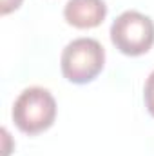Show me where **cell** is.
<instances>
[{
	"instance_id": "3957f363",
	"label": "cell",
	"mask_w": 154,
	"mask_h": 156,
	"mask_svg": "<svg viewBox=\"0 0 154 156\" xmlns=\"http://www.w3.org/2000/svg\"><path fill=\"white\" fill-rule=\"evenodd\" d=\"M111 42L125 56H142L154 45V22L151 16L129 9L111 24Z\"/></svg>"
},
{
	"instance_id": "7a4b0ae2",
	"label": "cell",
	"mask_w": 154,
	"mask_h": 156,
	"mask_svg": "<svg viewBox=\"0 0 154 156\" xmlns=\"http://www.w3.org/2000/svg\"><path fill=\"white\" fill-rule=\"evenodd\" d=\"M105 49L96 38H75L71 40L60 56V69L67 82L83 85L93 82L103 71Z\"/></svg>"
},
{
	"instance_id": "8992f818",
	"label": "cell",
	"mask_w": 154,
	"mask_h": 156,
	"mask_svg": "<svg viewBox=\"0 0 154 156\" xmlns=\"http://www.w3.org/2000/svg\"><path fill=\"white\" fill-rule=\"evenodd\" d=\"M22 2H24V0H2V4H0V13H2V15H9V13L16 11V9L22 5Z\"/></svg>"
},
{
	"instance_id": "6da1fadb",
	"label": "cell",
	"mask_w": 154,
	"mask_h": 156,
	"mask_svg": "<svg viewBox=\"0 0 154 156\" xmlns=\"http://www.w3.org/2000/svg\"><path fill=\"white\" fill-rule=\"evenodd\" d=\"M11 116L15 125L24 134H40L47 131L56 120V100L44 87H27L15 100Z\"/></svg>"
},
{
	"instance_id": "5b68a950",
	"label": "cell",
	"mask_w": 154,
	"mask_h": 156,
	"mask_svg": "<svg viewBox=\"0 0 154 156\" xmlns=\"http://www.w3.org/2000/svg\"><path fill=\"white\" fill-rule=\"evenodd\" d=\"M143 102H145V107H147L149 115L154 118V71L149 75V78L145 80V87H143Z\"/></svg>"
},
{
	"instance_id": "277c9868",
	"label": "cell",
	"mask_w": 154,
	"mask_h": 156,
	"mask_svg": "<svg viewBox=\"0 0 154 156\" xmlns=\"http://www.w3.org/2000/svg\"><path fill=\"white\" fill-rule=\"evenodd\" d=\"M107 16V4L103 0H67L64 18L76 29L98 27Z\"/></svg>"
}]
</instances>
